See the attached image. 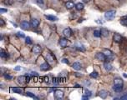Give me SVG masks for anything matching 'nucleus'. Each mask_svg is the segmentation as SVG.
Returning a JSON list of instances; mask_svg holds the SVG:
<instances>
[{"label": "nucleus", "instance_id": "obj_1", "mask_svg": "<svg viewBox=\"0 0 127 100\" xmlns=\"http://www.w3.org/2000/svg\"><path fill=\"white\" fill-rule=\"evenodd\" d=\"M116 11L115 10H110V11H107L105 13V19H107L108 21H111L113 18L115 17Z\"/></svg>", "mask_w": 127, "mask_h": 100}, {"label": "nucleus", "instance_id": "obj_2", "mask_svg": "<svg viewBox=\"0 0 127 100\" xmlns=\"http://www.w3.org/2000/svg\"><path fill=\"white\" fill-rule=\"evenodd\" d=\"M17 80H18V83H19V84L24 85V84H25L26 83L29 82L30 78L29 76H19V77H18Z\"/></svg>", "mask_w": 127, "mask_h": 100}, {"label": "nucleus", "instance_id": "obj_3", "mask_svg": "<svg viewBox=\"0 0 127 100\" xmlns=\"http://www.w3.org/2000/svg\"><path fill=\"white\" fill-rule=\"evenodd\" d=\"M46 60H47V62H48L49 64H53V63L55 62V57L53 56L51 53H47V55H46Z\"/></svg>", "mask_w": 127, "mask_h": 100}, {"label": "nucleus", "instance_id": "obj_4", "mask_svg": "<svg viewBox=\"0 0 127 100\" xmlns=\"http://www.w3.org/2000/svg\"><path fill=\"white\" fill-rule=\"evenodd\" d=\"M103 53L105 54V56H106V58L107 59H113L114 58V56H113V53L112 51H111L110 49H106L105 48L103 50Z\"/></svg>", "mask_w": 127, "mask_h": 100}, {"label": "nucleus", "instance_id": "obj_5", "mask_svg": "<svg viewBox=\"0 0 127 100\" xmlns=\"http://www.w3.org/2000/svg\"><path fill=\"white\" fill-rule=\"evenodd\" d=\"M54 98L58 100H60L64 98V92L61 90H55L54 91Z\"/></svg>", "mask_w": 127, "mask_h": 100}, {"label": "nucleus", "instance_id": "obj_6", "mask_svg": "<svg viewBox=\"0 0 127 100\" xmlns=\"http://www.w3.org/2000/svg\"><path fill=\"white\" fill-rule=\"evenodd\" d=\"M95 58L96 59H98L99 61H105L106 58V56L104 53H97L95 55Z\"/></svg>", "mask_w": 127, "mask_h": 100}, {"label": "nucleus", "instance_id": "obj_7", "mask_svg": "<svg viewBox=\"0 0 127 100\" xmlns=\"http://www.w3.org/2000/svg\"><path fill=\"white\" fill-rule=\"evenodd\" d=\"M30 27H31V26H30V24L27 22V21H23L20 24V28L23 29V30H28Z\"/></svg>", "mask_w": 127, "mask_h": 100}, {"label": "nucleus", "instance_id": "obj_8", "mask_svg": "<svg viewBox=\"0 0 127 100\" xmlns=\"http://www.w3.org/2000/svg\"><path fill=\"white\" fill-rule=\"evenodd\" d=\"M72 30L70 28H66L64 29V31H63V34L65 35L66 38H70V37H71L72 35Z\"/></svg>", "mask_w": 127, "mask_h": 100}, {"label": "nucleus", "instance_id": "obj_9", "mask_svg": "<svg viewBox=\"0 0 127 100\" xmlns=\"http://www.w3.org/2000/svg\"><path fill=\"white\" fill-rule=\"evenodd\" d=\"M59 44L61 48H65L67 45H68V40H67L66 38H61L59 41Z\"/></svg>", "mask_w": 127, "mask_h": 100}, {"label": "nucleus", "instance_id": "obj_10", "mask_svg": "<svg viewBox=\"0 0 127 100\" xmlns=\"http://www.w3.org/2000/svg\"><path fill=\"white\" fill-rule=\"evenodd\" d=\"M39 25V21L37 19V18H33V19L30 21V26L33 28H37L38 26Z\"/></svg>", "mask_w": 127, "mask_h": 100}, {"label": "nucleus", "instance_id": "obj_11", "mask_svg": "<svg viewBox=\"0 0 127 100\" xmlns=\"http://www.w3.org/2000/svg\"><path fill=\"white\" fill-rule=\"evenodd\" d=\"M41 50H42V48H41V47L39 45H34L33 47V48H32V52L34 53L35 54H39V53H40Z\"/></svg>", "mask_w": 127, "mask_h": 100}, {"label": "nucleus", "instance_id": "obj_12", "mask_svg": "<svg viewBox=\"0 0 127 100\" xmlns=\"http://www.w3.org/2000/svg\"><path fill=\"white\" fill-rule=\"evenodd\" d=\"M113 40H114L115 42H116V43H120V41L122 40L121 35L119 34V33H115L114 36H113Z\"/></svg>", "mask_w": 127, "mask_h": 100}, {"label": "nucleus", "instance_id": "obj_13", "mask_svg": "<svg viewBox=\"0 0 127 100\" xmlns=\"http://www.w3.org/2000/svg\"><path fill=\"white\" fill-rule=\"evenodd\" d=\"M124 82L123 80L120 78H116L114 79V85H119V86H123Z\"/></svg>", "mask_w": 127, "mask_h": 100}, {"label": "nucleus", "instance_id": "obj_14", "mask_svg": "<svg viewBox=\"0 0 127 100\" xmlns=\"http://www.w3.org/2000/svg\"><path fill=\"white\" fill-rule=\"evenodd\" d=\"M50 68L49 65L48 63H44V64H42L40 65V69L42 70V71H47V70H49V69Z\"/></svg>", "mask_w": 127, "mask_h": 100}, {"label": "nucleus", "instance_id": "obj_15", "mask_svg": "<svg viewBox=\"0 0 127 100\" xmlns=\"http://www.w3.org/2000/svg\"><path fill=\"white\" fill-rule=\"evenodd\" d=\"M11 91L13 92L14 93H18V94H21L23 93V88H11Z\"/></svg>", "mask_w": 127, "mask_h": 100}, {"label": "nucleus", "instance_id": "obj_16", "mask_svg": "<svg viewBox=\"0 0 127 100\" xmlns=\"http://www.w3.org/2000/svg\"><path fill=\"white\" fill-rule=\"evenodd\" d=\"M104 68H105V69L106 71H111V69L113 68L111 64L109 62H105V64H104Z\"/></svg>", "mask_w": 127, "mask_h": 100}, {"label": "nucleus", "instance_id": "obj_17", "mask_svg": "<svg viewBox=\"0 0 127 100\" xmlns=\"http://www.w3.org/2000/svg\"><path fill=\"white\" fill-rule=\"evenodd\" d=\"M65 7H66L67 9H72L74 7V4L73 1H68L65 4Z\"/></svg>", "mask_w": 127, "mask_h": 100}, {"label": "nucleus", "instance_id": "obj_18", "mask_svg": "<svg viewBox=\"0 0 127 100\" xmlns=\"http://www.w3.org/2000/svg\"><path fill=\"white\" fill-rule=\"evenodd\" d=\"M72 67H73V68L74 69V70H80L81 69V64H80V63H79V62H75V63H74L73 64V65H72Z\"/></svg>", "mask_w": 127, "mask_h": 100}, {"label": "nucleus", "instance_id": "obj_19", "mask_svg": "<svg viewBox=\"0 0 127 100\" xmlns=\"http://www.w3.org/2000/svg\"><path fill=\"white\" fill-rule=\"evenodd\" d=\"M45 18L48 20L51 21V22H54V21H58V18L53 15H45Z\"/></svg>", "mask_w": 127, "mask_h": 100}, {"label": "nucleus", "instance_id": "obj_20", "mask_svg": "<svg viewBox=\"0 0 127 100\" xmlns=\"http://www.w3.org/2000/svg\"><path fill=\"white\" fill-rule=\"evenodd\" d=\"M108 96V92L106 90H100L99 91V97L101 98H106V97Z\"/></svg>", "mask_w": 127, "mask_h": 100}, {"label": "nucleus", "instance_id": "obj_21", "mask_svg": "<svg viewBox=\"0 0 127 100\" xmlns=\"http://www.w3.org/2000/svg\"><path fill=\"white\" fill-rule=\"evenodd\" d=\"M84 4L83 3H78V4H75V8L76 10H78V11H80V10H82V9L84 8Z\"/></svg>", "mask_w": 127, "mask_h": 100}, {"label": "nucleus", "instance_id": "obj_22", "mask_svg": "<svg viewBox=\"0 0 127 100\" xmlns=\"http://www.w3.org/2000/svg\"><path fill=\"white\" fill-rule=\"evenodd\" d=\"M113 89H114L115 91L117 92V93H120L123 90V86H119V85H114L113 87Z\"/></svg>", "mask_w": 127, "mask_h": 100}, {"label": "nucleus", "instance_id": "obj_23", "mask_svg": "<svg viewBox=\"0 0 127 100\" xmlns=\"http://www.w3.org/2000/svg\"><path fill=\"white\" fill-rule=\"evenodd\" d=\"M120 24L124 26H127V16H125L120 19Z\"/></svg>", "mask_w": 127, "mask_h": 100}, {"label": "nucleus", "instance_id": "obj_24", "mask_svg": "<svg viewBox=\"0 0 127 100\" xmlns=\"http://www.w3.org/2000/svg\"><path fill=\"white\" fill-rule=\"evenodd\" d=\"M101 35L104 37H108L109 36V31L105 28L101 29Z\"/></svg>", "mask_w": 127, "mask_h": 100}, {"label": "nucleus", "instance_id": "obj_25", "mask_svg": "<svg viewBox=\"0 0 127 100\" xmlns=\"http://www.w3.org/2000/svg\"><path fill=\"white\" fill-rule=\"evenodd\" d=\"M94 36L95 37V38H99V37L101 36V31H100V30H94Z\"/></svg>", "mask_w": 127, "mask_h": 100}, {"label": "nucleus", "instance_id": "obj_26", "mask_svg": "<svg viewBox=\"0 0 127 100\" xmlns=\"http://www.w3.org/2000/svg\"><path fill=\"white\" fill-rule=\"evenodd\" d=\"M25 95H26V96H28V97H30V98H35V99H39V98H38V97H36L34 94H33V93H30V92H27Z\"/></svg>", "mask_w": 127, "mask_h": 100}, {"label": "nucleus", "instance_id": "obj_27", "mask_svg": "<svg viewBox=\"0 0 127 100\" xmlns=\"http://www.w3.org/2000/svg\"><path fill=\"white\" fill-rule=\"evenodd\" d=\"M0 56H1V58H7L8 57V53H6L4 50H1V53H0Z\"/></svg>", "mask_w": 127, "mask_h": 100}, {"label": "nucleus", "instance_id": "obj_28", "mask_svg": "<svg viewBox=\"0 0 127 100\" xmlns=\"http://www.w3.org/2000/svg\"><path fill=\"white\" fill-rule=\"evenodd\" d=\"M13 1L14 0H4V3L5 5H12L13 4Z\"/></svg>", "mask_w": 127, "mask_h": 100}, {"label": "nucleus", "instance_id": "obj_29", "mask_svg": "<svg viewBox=\"0 0 127 100\" xmlns=\"http://www.w3.org/2000/svg\"><path fill=\"white\" fill-rule=\"evenodd\" d=\"M90 77L93 78H98V73L97 72H93L92 73H90Z\"/></svg>", "mask_w": 127, "mask_h": 100}, {"label": "nucleus", "instance_id": "obj_30", "mask_svg": "<svg viewBox=\"0 0 127 100\" xmlns=\"http://www.w3.org/2000/svg\"><path fill=\"white\" fill-rule=\"evenodd\" d=\"M25 43L27 44H32V40L31 38H29V37H27L26 38V40H25Z\"/></svg>", "mask_w": 127, "mask_h": 100}, {"label": "nucleus", "instance_id": "obj_31", "mask_svg": "<svg viewBox=\"0 0 127 100\" xmlns=\"http://www.w3.org/2000/svg\"><path fill=\"white\" fill-rule=\"evenodd\" d=\"M17 35H18L19 38H25V36H24V33H22V32H18V33H17Z\"/></svg>", "mask_w": 127, "mask_h": 100}, {"label": "nucleus", "instance_id": "obj_32", "mask_svg": "<svg viewBox=\"0 0 127 100\" xmlns=\"http://www.w3.org/2000/svg\"><path fill=\"white\" fill-rule=\"evenodd\" d=\"M84 93H85V95H86V96H89L90 97V95H91V91H90V90H85V92H84Z\"/></svg>", "mask_w": 127, "mask_h": 100}, {"label": "nucleus", "instance_id": "obj_33", "mask_svg": "<svg viewBox=\"0 0 127 100\" xmlns=\"http://www.w3.org/2000/svg\"><path fill=\"white\" fill-rule=\"evenodd\" d=\"M4 78H5L6 79L11 80L12 78H13V77H12V76H10V75H8V74H4Z\"/></svg>", "mask_w": 127, "mask_h": 100}, {"label": "nucleus", "instance_id": "obj_34", "mask_svg": "<svg viewBox=\"0 0 127 100\" xmlns=\"http://www.w3.org/2000/svg\"><path fill=\"white\" fill-rule=\"evenodd\" d=\"M14 70L15 71H20V70H22V67H20V66H17V67L14 68Z\"/></svg>", "mask_w": 127, "mask_h": 100}, {"label": "nucleus", "instance_id": "obj_35", "mask_svg": "<svg viewBox=\"0 0 127 100\" xmlns=\"http://www.w3.org/2000/svg\"><path fill=\"white\" fill-rule=\"evenodd\" d=\"M37 4L39 5H43L44 4V1L43 0H37Z\"/></svg>", "mask_w": 127, "mask_h": 100}, {"label": "nucleus", "instance_id": "obj_36", "mask_svg": "<svg viewBox=\"0 0 127 100\" xmlns=\"http://www.w3.org/2000/svg\"><path fill=\"white\" fill-rule=\"evenodd\" d=\"M7 12H8L7 9H4V8H1V9H0V13H7Z\"/></svg>", "mask_w": 127, "mask_h": 100}, {"label": "nucleus", "instance_id": "obj_37", "mask_svg": "<svg viewBox=\"0 0 127 100\" xmlns=\"http://www.w3.org/2000/svg\"><path fill=\"white\" fill-rule=\"evenodd\" d=\"M120 99H121V100H127V94L123 95V96L120 98Z\"/></svg>", "mask_w": 127, "mask_h": 100}, {"label": "nucleus", "instance_id": "obj_38", "mask_svg": "<svg viewBox=\"0 0 127 100\" xmlns=\"http://www.w3.org/2000/svg\"><path fill=\"white\" fill-rule=\"evenodd\" d=\"M62 62L65 63V64H69V61H68V59H66V58H64V59H62Z\"/></svg>", "mask_w": 127, "mask_h": 100}, {"label": "nucleus", "instance_id": "obj_39", "mask_svg": "<svg viewBox=\"0 0 127 100\" xmlns=\"http://www.w3.org/2000/svg\"><path fill=\"white\" fill-rule=\"evenodd\" d=\"M0 24H1V25H2V26H4V25H5V23H4V20H3V19L0 20Z\"/></svg>", "mask_w": 127, "mask_h": 100}, {"label": "nucleus", "instance_id": "obj_40", "mask_svg": "<svg viewBox=\"0 0 127 100\" xmlns=\"http://www.w3.org/2000/svg\"><path fill=\"white\" fill-rule=\"evenodd\" d=\"M31 75H35V76H38V73H36V72H32Z\"/></svg>", "mask_w": 127, "mask_h": 100}, {"label": "nucleus", "instance_id": "obj_41", "mask_svg": "<svg viewBox=\"0 0 127 100\" xmlns=\"http://www.w3.org/2000/svg\"><path fill=\"white\" fill-rule=\"evenodd\" d=\"M81 1H82L83 3H89V2H90L91 0H81Z\"/></svg>", "mask_w": 127, "mask_h": 100}, {"label": "nucleus", "instance_id": "obj_42", "mask_svg": "<svg viewBox=\"0 0 127 100\" xmlns=\"http://www.w3.org/2000/svg\"><path fill=\"white\" fill-rule=\"evenodd\" d=\"M123 76L125 77V78H127V74H125V73H124V74H123Z\"/></svg>", "mask_w": 127, "mask_h": 100}, {"label": "nucleus", "instance_id": "obj_43", "mask_svg": "<svg viewBox=\"0 0 127 100\" xmlns=\"http://www.w3.org/2000/svg\"><path fill=\"white\" fill-rule=\"evenodd\" d=\"M16 1H18V2H23L24 0H16Z\"/></svg>", "mask_w": 127, "mask_h": 100}, {"label": "nucleus", "instance_id": "obj_44", "mask_svg": "<svg viewBox=\"0 0 127 100\" xmlns=\"http://www.w3.org/2000/svg\"><path fill=\"white\" fill-rule=\"evenodd\" d=\"M126 52H127V50H126Z\"/></svg>", "mask_w": 127, "mask_h": 100}, {"label": "nucleus", "instance_id": "obj_45", "mask_svg": "<svg viewBox=\"0 0 127 100\" xmlns=\"http://www.w3.org/2000/svg\"><path fill=\"white\" fill-rule=\"evenodd\" d=\"M118 1H119V0H118Z\"/></svg>", "mask_w": 127, "mask_h": 100}]
</instances>
